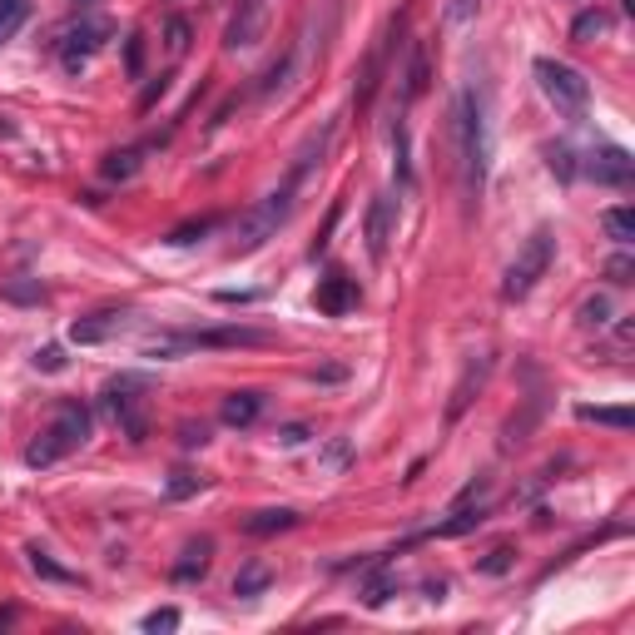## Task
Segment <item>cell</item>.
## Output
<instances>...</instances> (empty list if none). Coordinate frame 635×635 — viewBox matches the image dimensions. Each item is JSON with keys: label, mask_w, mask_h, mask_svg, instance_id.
<instances>
[{"label": "cell", "mask_w": 635, "mask_h": 635, "mask_svg": "<svg viewBox=\"0 0 635 635\" xmlns=\"http://www.w3.org/2000/svg\"><path fill=\"white\" fill-rule=\"evenodd\" d=\"M452 144H457L462 194L477 204L482 199V184H487V120H482V100L472 90H462L457 105H452Z\"/></svg>", "instance_id": "obj_1"}, {"label": "cell", "mask_w": 635, "mask_h": 635, "mask_svg": "<svg viewBox=\"0 0 635 635\" xmlns=\"http://www.w3.org/2000/svg\"><path fill=\"white\" fill-rule=\"evenodd\" d=\"M90 432H95L90 407H85V402H60L55 417H50V427L25 447V462H30V467H55L60 457L80 452V447L90 442Z\"/></svg>", "instance_id": "obj_2"}, {"label": "cell", "mask_w": 635, "mask_h": 635, "mask_svg": "<svg viewBox=\"0 0 635 635\" xmlns=\"http://www.w3.org/2000/svg\"><path fill=\"white\" fill-rule=\"evenodd\" d=\"M293 199H298V189L283 179L273 194H263L254 209L234 224V254H254V249H263L283 224H288V214H293Z\"/></svg>", "instance_id": "obj_3"}, {"label": "cell", "mask_w": 635, "mask_h": 635, "mask_svg": "<svg viewBox=\"0 0 635 635\" xmlns=\"http://www.w3.org/2000/svg\"><path fill=\"white\" fill-rule=\"evenodd\" d=\"M551 258H556V234L551 229H536L521 249H516V258H511L507 278H502V298L507 303H516V298H526L541 278H546V268H551Z\"/></svg>", "instance_id": "obj_4"}, {"label": "cell", "mask_w": 635, "mask_h": 635, "mask_svg": "<svg viewBox=\"0 0 635 635\" xmlns=\"http://www.w3.org/2000/svg\"><path fill=\"white\" fill-rule=\"evenodd\" d=\"M536 80H541V95L561 110V115H581L586 105H591V85H586V75L581 70H571V65H561V60H536Z\"/></svg>", "instance_id": "obj_5"}, {"label": "cell", "mask_w": 635, "mask_h": 635, "mask_svg": "<svg viewBox=\"0 0 635 635\" xmlns=\"http://www.w3.org/2000/svg\"><path fill=\"white\" fill-rule=\"evenodd\" d=\"M139 392H149V378H115L105 387V412L120 422V432H125L129 442H144L149 437V412H144V397Z\"/></svg>", "instance_id": "obj_6"}, {"label": "cell", "mask_w": 635, "mask_h": 635, "mask_svg": "<svg viewBox=\"0 0 635 635\" xmlns=\"http://www.w3.org/2000/svg\"><path fill=\"white\" fill-rule=\"evenodd\" d=\"M397 25H402V15L382 30V40L363 55V65H358V80H353V110H358V115L373 110V100H378V85H382V75H387V60H392V35H397Z\"/></svg>", "instance_id": "obj_7"}, {"label": "cell", "mask_w": 635, "mask_h": 635, "mask_svg": "<svg viewBox=\"0 0 635 635\" xmlns=\"http://www.w3.org/2000/svg\"><path fill=\"white\" fill-rule=\"evenodd\" d=\"M268 15H273V0H239L224 30V50H254L268 35Z\"/></svg>", "instance_id": "obj_8"}, {"label": "cell", "mask_w": 635, "mask_h": 635, "mask_svg": "<svg viewBox=\"0 0 635 635\" xmlns=\"http://www.w3.org/2000/svg\"><path fill=\"white\" fill-rule=\"evenodd\" d=\"M333 139H338V120H323V125H318L308 139H303V144H298V154H293V164H288V174H283V179H288L293 189H303V184H308V179L323 169V159H328Z\"/></svg>", "instance_id": "obj_9"}, {"label": "cell", "mask_w": 635, "mask_h": 635, "mask_svg": "<svg viewBox=\"0 0 635 635\" xmlns=\"http://www.w3.org/2000/svg\"><path fill=\"white\" fill-rule=\"evenodd\" d=\"M596 184H611V189H626L635 179V159L626 149H616V144H606V149H591L586 154V164H581Z\"/></svg>", "instance_id": "obj_10"}, {"label": "cell", "mask_w": 635, "mask_h": 635, "mask_svg": "<svg viewBox=\"0 0 635 635\" xmlns=\"http://www.w3.org/2000/svg\"><path fill=\"white\" fill-rule=\"evenodd\" d=\"M318 313H328V318H343V313H353L358 303H363V288H358V278H348V273H328V278H318Z\"/></svg>", "instance_id": "obj_11"}, {"label": "cell", "mask_w": 635, "mask_h": 635, "mask_svg": "<svg viewBox=\"0 0 635 635\" xmlns=\"http://www.w3.org/2000/svg\"><path fill=\"white\" fill-rule=\"evenodd\" d=\"M392 229H397V204H392L387 194H373V204H368V224H363V239H368V254H373V263H382V258H387Z\"/></svg>", "instance_id": "obj_12"}, {"label": "cell", "mask_w": 635, "mask_h": 635, "mask_svg": "<svg viewBox=\"0 0 635 635\" xmlns=\"http://www.w3.org/2000/svg\"><path fill=\"white\" fill-rule=\"evenodd\" d=\"M105 35H110V30H105L100 20H80V25H70V30H65V45H60L65 70H80V65H85V60L105 45Z\"/></svg>", "instance_id": "obj_13"}, {"label": "cell", "mask_w": 635, "mask_h": 635, "mask_svg": "<svg viewBox=\"0 0 635 635\" xmlns=\"http://www.w3.org/2000/svg\"><path fill=\"white\" fill-rule=\"evenodd\" d=\"M120 328H129V313H120V308H105V313L75 318V323H70V343H80V348H95V343L115 338Z\"/></svg>", "instance_id": "obj_14"}, {"label": "cell", "mask_w": 635, "mask_h": 635, "mask_svg": "<svg viewBox=\"0 0 635 635\" xmlns=\"http://www.w3.org/2000/svg\"><path fill=\"white\" fill-rule=\"evenodd\" d=\"M184 343L194 353V348H263L273 338L258 328H204V333H184Z\"/></svg>", "instance_id": "obj_15"}, {"label": "cell", "mask_w": 635, "mask_h": 635, "mask_svg": "<svg viewBox=\"0 0 635 635\" xmlns=\"http://www.w3.org/2000/svg\"><path fill=\"white\" fill-rule=\"evenodd\" d=\"M209 561H214V541H209V536L189 541V546L179 551V561H174V581H204V576H209Z\"/></svg>", "instance_id": "obj_16"}, {"label": "cell", "mask_w": 635, "mask_h": 635, "mask_svg": "<svg viewBox=\"0 0 635 635\" xmlns=\"http://www.w3.org/2000/svg\"><path fill=\"white\" fill-rule=\"evenodd\" d=\"M258 412H263V392H254V387L229 392V397H224V407H219V417H224L229 427H254Z\"/></svg>", "instance_id": "obj_17"}, {"label": "cell", "mask_w": 635, "mask_h": 635, "mask_svg": "<svg viewBox=\"0 0 635 635\" xmlns=\"http://www.w3.org/2000/svg\"><path fill=\"white\" fill-rule=\"evenodd\" d=\"M487 373H492V358H477L467 373H462V382L452 387V402H447V417L457 422L462 412H467V402H472V392H482V382H487Z\"/></svg>", "instance_id": "obj_18"}, {"label": "cell", "mask_w": 635, "mask_h": 635, "mask_svg": "<svg viewBox=\"0 0 635 635\" xmlns=\"http://www.w3.org/2000/svg\"><path fill=\"white\" fill-rule=\"evenodd\" d=\"M427 80H432V65H427V45L412 40V55H407V75H402V100H417L427 95Z\"/></svg>", "instance_id": "obj_19"}, {"label": "cell", "mask_w": 635, "mask_h": 635, "mask_svg": "<svg viewBox=\"0 0 635 635\" xmlns=\"http://www.w3.org/2000/svg\"><path fill=\"white\" fill-rule=\"evenodd\" d=\"M293 526H298V511L293 507H268V511H254L244 521L249 536H278V531H293Z\"/></svg>", "instance_id": "obj_20"}, {"label": "cell", "mask_w": 635, "mask_h": 635, "mask_svg": "<svg viewBox=\"0 0 635 635\" xmlns=\"http://www.w3.org/2000/svg\"><path fill=\"white\" fill-rule=\"evenodd\" d=\"M581 422H596V427H616V432H631L635 412L631 407H576Z\"/></svg>", "instance_id": "obj_21"}, {"label": "cell", "mask_w": 635, "mask_h": 635, "mask_svg": "<svg viewBox=\"0 0 635 635\" xmlns=\"http://www.w3.org/2000/svg\"><path fill=\"white\" fill-rule=\"evenodd\" d=\"M482 521H487V511H482V507H467V502H462V507L452 511V521L432 526V536H467V531H477Z\"/></svg>", "instance_id": "obj_22"}, {"label": "cell", "mask_w": 635, "mask_h": 635, "mask_svg": "<svg viewBox=\"0 0 635 635\" xmlns=\"http://www.w3.org/2000/svg\"><path fill=\"white\" fill-rule=\"evenodd\" d=\"M273 586V571L263 566V561H249L239 576H234V596H263Z\"/></svg>", "instance_id": "obj_23"}, {"label": "cell", "mask_w": 635, "mask_h": 635, "mask_svg": "<svg viewBox=\"0 0 635 635\" xmlns=\"http://www.w3.org/2000/svg\"><path fill=\"white\" fill-rule=\"evenodd\" d=\"M293 65H298V45H288V55L268 65V75H263V85H258V90H263V95H283V90H288V75H293Z\"/></svg>", "instance_id": "obj_24"}, {"label": "cell", "mask_w": 635, "mask_h": 635, "mask_svg": "<svg viewBox=\"0 0 635 635\" xmlns=\"http://www.w3.org/2000/svg\"><path fill=\"white\" fill-rule=\"evenodd\" d=\"M194 492H204V477H199V472H189V467L169 472V482H164V497H169V502H189Z\"/></svg>", "instance_id": "obj_25"}, {"label": "cell", "mask_w": 635, "mask_h": 635, "mask_svg": "<svg viewBox=\"0 0 635 635\" xmlns=\"http://www.w3.org/2000/svg\"><path fill=\"white\" fill-rule=\"evenodd\" d=\"M601 229L626 249V244L635 239V209H606V214H601Z\"/></svg>", "instance_id": "obj_26"}, {"label": "cell", "mask_w": 635, "mask_h": 635, "mask_svg": "<svg viewBox=\"0 0 635 635\" xmlns=\"http://www.w3.org/2000/svg\"><path fill=\"white\" fill-rule=\"evenodd\" d=\"M25 556H30V571H35V576H45V581H60V586H75V581H80L75 571H65V566H55V561H50V556H45L40 546H30Z\"/></svg>", "instance_id": "obj_27"}, {"label": "cell", "mask_w": 635, "mask_h": 635, "mask_svg": "<svg viewBox=\"0 0 635 635\" xmlns=\"http://www.w3.org/2000/svg\"><path fill=\"white\" fill-rule=\"evenodd\" d=\"M189 40H194V25H189L184 15H169V20H164V45H169V55H174V60L189 50Z\"/></svg>", "instance_id": "obj_28"}, {"label": "cell", "mask_w": 635, "mask_h": 635, "mask_svg": "<svg viewBox=\"0 0 635 635\" xmlns=\"http://www.w3.org/2000/svg\"><path fill=\"white\" fill-rule=\"evenodd\" d=\"M179 353H189L184 333H159V338L144 343V358H179Z\"/></svg>", "instance_id": "obj_29"}, {"label": "cell", "mask_w": 635, "mask_h": 635, "mask_svg": "<svg viewBox=\"0 0 635 635\" xmlns=\"http://www.w3.org/2000/svg\"><path fill=\"white\" fill-rule=\"evenodd\" d=\"M30 15V0H0V40H10Z\"/></svg>", "instance_id": "obj_30"}, {"label": "cell", "mask_w": 635, "mask_h": 635, "mask_svg": "<svg viewBox=\"0 0 635 635\" xmlns=\"http://www.w3.org/2000/svg\"><path fill=\"white\" fill-rule=\"evenodd\" d=\"M139 154H144V149H120V154H110V159H105V179H134V174H139Z\"/></svg>", "instance_id": "obj_31"}, {"label": "cell", "mask_w": 635, "mask_h": 635, "mask_svg": "<svg viewBox=\"0 0 635 635\" xmlns=\"http://www.w3.org/2000/svg\"><path fill=\"white\" fill-rule=\"evenodd\" d=\"M601 30H606V10H581L571 20V40H596Z\"/></svg>", "instance_id": "obj_32"}, {"label": "cell", "mask_w": 635, "mask_h": 635, "mask_svg": "<svg viewBox=\"0 0 635 635\" xmlns=\"http://www.w3.org/2000/svg\"><path fill=\"white\" fill-rule=\"evenodd\" d=\"M219 229V219L209 214V219H189V224H179L174 234H169V244H199L204 234H214Z\"/></svg>", "instance_id": "obj_33"}, {"label": "cell", "mask_w": 635, "mask_h": 635, "mask_svg": "<svg viewBox=\"0 0 635 635\" xmlns=\"http://www.w3.org/2000/svg\"><path fill=\"white\" fill-rule=\"evenodd\" d=\"M581 323H586V328H606V323H611V298H606V293H601V298H586V303H581Z\"/></svg>", "instance_id": "obj_34"}, {"label": "cell", "mask_w": 635, "mask_h": 635, "mask_svg": "<svg viewBox=\"0 0 635 635\" xmlns=\"http://www.w3.org/2000/svg\"><path fill=\"white\" fill-rule=\"evenodd\" d=\"M536 417H541V402H531L521 417H511V422H507V447H521V442H526V432H531V422H536Z\"/></svg>", "instance_id": "obj_35"}, {"label": "cell", "mask_w": 635, "mask_h": 635, "mask_svg": "<svg viewBox=\"0 0 635 635\" xmlns=\"http://www.w3.org/2000/svg\"><path fill=\"white\" fill-rule=\"evenodd\" d=\"M0 293H5L10 303H40V298H45V288H40V283H25V278H10Z\"/></svg>", "instance_id": "obj_36"}, {"label": "cell", "mask_w": 635, "mask_h": 635, "mask_svg": "<svg viewBox=\"0 0 635 635\" xmlns=\"http://www.w3.org/2000/svg\"><path fill=\"white\" fill-rule=\"evenodd\" d=\"M511 561H516V551H511V546H497V551H487V561H482V576H507Z\"/></svg>", "instance_id": "obj_37"}, {"label": "cell", "mask_w": 635, "mask_h": 635, "mask_svg": "<svg viewBox=\"0 0 635 635\" xmlns=\"http://www.w3.org/2000/svg\"><path fill=\"white\" fill-rule=\"evenodd\" d=\"M348 462H353V447H348V437H338V442L323 452V467H328V472H343Z\"/></svg>", "instance_id": "obj_38"}, {"label": "cell", "mask_w": 635, "mask_h": 635, "mask_svg": "<svg viewBox=\"0 0 635 635\" xmlns=\"http://www.w3.org/2000/svg\"><path fill=\"white\" fill-rule=\"evenodd\" d=\"M606 278H611L616 288H621V283H631V278H635V258L631 254H616L611 263H606Z\"/></svg>", "instance_id": "obj_39"}, {"label": "cell", "mask_w": 635, "mask_h": 635, "mask_svg": "<svg viewBox=\"0 0 635 635\" xmlns=\"http://www.w3.org/2000/svg\"><path fill=\"white\" fill-rule=\"evenodd\" d=\"M35 368H40V373H60V368H65V348H60V343L40 348V353H35Z\"/></svg>", "instance_id": "obj_40"}, {"label": "cell", "mask_w": 635, "mask_h": 635, "mask_svg": "<svg viewBox=\"0 0 635 635\" xmlns=\"http://www.w3.org/2000/svg\"><path fill=\"white\" fill-rule=\"evenodd\" d=\"M174 626H179V611H174V606H169V611H149V616H144V631H149V635L174 631Z\"/></svg>", "instance_id": "obj_41"}, {"label": "cell", "mask_w": 635, "mask_h": 635, "mask_svg": "<svg viewBox=\"0 0 635 635\" xmlns=\"http://www.w3.org/2000/svg\"><path fill=\"white\" fill-rule=\"evenodd\" d=\"M164 90H169V75H159V80H149V85H144V95H139V115H149V110L159 105V95H164Z\"/></svg>", "instance_id": "obj_42"}, {"label": "cell", "mask_w": 635, "mask_h": 635, "mask_svg": "<svg viewBox=\"0 0 635 635\" xmlns=\"http://www.w3.org/2000/svg\"><path fill=\"white\" fill-rule=\"evenodd\" d=\"M546 164H551L561 179H571V174H576V164H571V149H566V144H561V149H546Z\"/></svg>", "instance_id": "obj_43"}, {"label": "cell", "mask_w": 635, "mask_h": 635, "mask_svg": "<svg viewBox=\"0 0 635 635\" xmlns=\"http://www.w3.org/2000/svg\"><path fill=\"white\" fill-rule=\"evenodd\" d=\"M179 442L184 447H204L209 442V427L204 422H179Z\"/></svg>", "instance_id": "obj_44"}, {"label": "cell", "mask_w": 635, "mask_h": 635, "mask_svg": "<svg viewBox=\"0 0 635 635\" xmlns=\"http://www.w3.org/2000/svg\"><path fill=\"white\" fill-rule=\"evenodd\" d=\"M125 65H129V75H144V35H129Z\"/></svg>", "instance_id": "obj_45"}, {"label": "cell", "mask_w": 635, "mask_h": 635, "mask_svg": "<svg viewBox=\"0 0 635 635\" xmlns=\"http://www.w3.org/2000/svg\"><path fill=\"white\" fill-rule=\"evenodd\" d=\"M477 5H482V0H452V5H447V20H452V25H462V20H472V10H477Z\"/></svg>", "instance_id": "obj_46"}, {"label": "cell", "mask_w": 635, "mask_h": 635, "mask_svg": "<svg viewBox=\"0 0 635 635\" xmlns=\"http://www.w3.org/2000/svg\"><path fill=\"white\" fill-rule=\"evenodd\" d=\"M338 214H343V204H333V214H328V224H323V234L313 239V254H323V249H328V234L338 229Z\"/></svg>", "instance_id": "obj_47"}, {"label": "cell", "mask_w": 635, "mask_h": 635, "mask_svg": "<svg viewBox=\"0 0 635 635\" xmlns=\"http://www.w3.org/2000/svg\"><path fill=\"white\" fill-rule=\"evenodd\" d=\"M278 442H283V447H298V442H308V427H303V422H288V427L278 432Z\"/></svg>", "instance_id": "obj_48"}, {"label": "cell", "mask_w": 635, "mask_h": 635, "mask_svg": "<svg viewBox=\"0 0 635 635\" xmlns=\"http://www.w3.org/2000/svg\"><path fill=\"white\" fill-rule=\"evenodd\" d=\"M387 596H392V581H373V586L363 591V601H368V606H382Z\"/></svg>", "instance_id": "obj_49"}, {"label": "cell", "mask_w": 635, "mask_h": 635, "mask_svg": "<svg viewBox=\"0 0 635 635\" xmlns=\"http://www.w3.org/2000/svg\"><path fill=\"white\" fill-rule=\"evenodd\" d=\"M10 621H15V606H5V611H0V631H5Z\"/></svg>", "instance_id": "obj_50"}, {"label": "cell", "mask_w": 635, "mask_h": 635, "mask_svg": "<svg viewBox=\"0 0 635 635\" xmlns=\"http://www.w3.org/2000/svg\"><path fill=\"white\" fill-rule=\"evenodd\" d=\"M80 5H90V0H80Z\"/></svg>", "instance_id": "obj_51"}]
</instances>
